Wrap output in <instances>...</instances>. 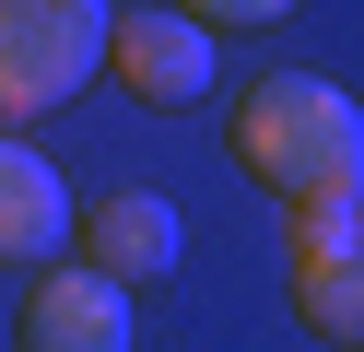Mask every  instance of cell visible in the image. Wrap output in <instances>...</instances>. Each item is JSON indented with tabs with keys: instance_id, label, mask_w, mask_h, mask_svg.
I'll use <instances>...</instances> for the list:
<instances>
[{
	"instance_id": "cell-7",
	"label": "cell",
	"mask_w": 364,
	"mask_h": 352,
	"mask_svg": "<svg viewBox=\"0 0 364 352\" xmlns=\"http://www.w3.org/2000/svg\"><path fill=\"white\" fill-rule=\"evenodd\" d=\"M294 329H306V341L364 352V247H317V258H294Z\"/></svg>"
},
{
	"instance_id": "cell-1",
	"label": "cell",
	"mask_w": 364,
	"mask_h": 352,
	"mask_svg": "<svg viewBox=\"0 0 364 352\" xmlns=\"http://www.w3.org/2000/svg\"><path fill=\"white\" fill-rule=\"evenodd\" d=\"M223 141H235V176L270 188L282 211H364V106L329 70L247 82L235 117H223Z\"/></svg>"
},
{
	"instance_id": "cell-5",
	"label": "cell",
	"mask_w": 364,
	"mask_h": 352,
	"mask_svg": "<svg viewBox=\"0 0 364 352\" xmlns=\"http://www.w3.org/2000/svg\"><path fill=\"white\" fill-rule=\"evenodd\" d=\"M12 352H129V294H118V282H95V270L71 258V270H48V282L24 294Z\"/></svg>"
},
{
	"instance_id": "cell-4",
	"label": "cell",
	"mask_w": 364,
	"mask_h": 352,
	"mask_svg": "<svg viewBox=\"0 0 364 352\" xmlns=\"http://www.w3.org/2000/svg\"><path fill=\"white\" fill-rule=\"evenodd\" d=\"M106 70H118L141 106L188 117L200 94H212V36H200L188 12H118V36H106Z\"/></svg>"
},
{
	"instance_id": "cell-2",
	"label": "cell",
	"mask_w": 364,
	"mask_h": 352,
	"mask_svg": "<svg viewBox=\"0 0 364 352\" xmlns=\"http://www.w3.org/2000/svg\"><path fill=\"white\" fill-rule=\"evenodd\" d=\"M106 36H118L106 0H0V129L59 117L106 70Z\"/></svg>"
},
{
	"instance_id": "cell-8",
	"label": "cell",
	"mask_w": 364,
	"mask_h": 352,
	"mask_svg": "<svg viewBox=\"0 0 364 352\" xmlns=\"http://www.w3.org/2000/svg\"><path fill=\"white\" fill-rule=\"evenodd\" d=\"M176 12H188L200 36H223V23H282L294 0H176Z\"/></svg>"
},
{
	"instance_id": "cell-3",
	"label": "cell",
	"mask_w": 364,
	"mask_h": 352,
	"mask_svg": "<svg viewBox=\"0 0 364 352\" xmlns=\"http://www.w3.org/2000/svg\"><path fill=\"white\" fill-rule=\"evenodd\" d=\"M82 270L118 282V294H141V282H165L176 258H188V223H176V200H153V188H106L95 223H71Z\"/></svg>"
},
{
	"instance_id": "cell-6",
	"label": "cell",
	"mask_w": 364,
	"mask_h": 352,
	"mask_svg": "<svg viewBox=\"0 0 364 352\" xmlns=\"http://www.w3.org/2000/svg\"><path fill=\"white\" fill-rule=\"evenodd\" d=\"M59 247H71V188L36 141L0 129V270H48Z\"/></svg>"
}]
</instances>
